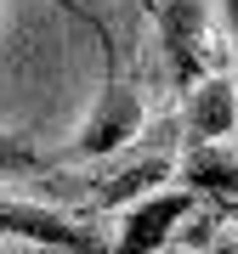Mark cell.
I'll list each match as a JSON object with an SVG mask.
<instances>
[{
  "mask_svg": "<svg viewBox=\"0 0 238 254\" xmlns=\"http://www.w3.org/2000/svg\"><path fill=\"white\" fill-rule=\"evenodd\" d=\"M91 28H97V40H102V91H97V108H91V119H85L80 141H74V158H108V153H119V147L142 130V102L125 85V73H119L114 34L102 23H91Z\"/></svg>",
  "mask_w": 238,
  "mask_h": 254,
  "instance_id": "obj_1",
  "label": "cell"
},
{
  "mask_svg": "<svg viewBox=\"0 0 238 254\" xmlns=\"http://www.w3.org/2000/svg\"><path fill=\"white\" fill-rule=\"evenodd\" d=\"M0 226L6 237H28L34 249H57V254H114V243H102L91 220H68L57 209H40V203H23L17 192L0 209Z\"/></svg>",
  "mask_w": 238,
  "mask_h": 254,
  "instance_id": "obj_2",
  "label": "cell"
},
{
  "mask_svg": "<svg viewBox=\"0 0 238 254\" xmlns=\"http://www.w3.org/2000/svg\"><path fill=\"white\" fill-rule=\"evenodd\" d=\"M159 28H165V51H170V68H176V79L187 85H204L210 79V68L216 63V46H210V34H204V17H199V0H165L159 6Z\"/></svg>",
  "mask_w": 238,
  "mask_h": 254,
  "instance_id": "obj_3",
  "label": "cell"
},
{
  "mask_svg": "<svg viewBox=\"0 0 238 254\" xmlns=\"http://www.w3.org/2000/svg\"><path fill=\"white\" fill-rule=\"evenodd\" d=\"M187 209H193L187 187H165V192H153V198H142L136 209H125V220H119L114 254H153L176 232V220H187Z\"/></svg>",
  "mask_w": 238,
  "mask_h": 254,
  "instance_id": "obj_4",
  "label": "cell"
},
{
  "mask_svg": "<svg viewBox=\"0 0 238 254\" xmlns=\"http://www.w3.org/2000/svg\"><path fill=\"white\" fill-rule=\"evenodd\" d=\"M176 175H182L187 192H204V198L238 203V153H233L227 141H193V147H182Z\"/></svg>",
  "mask_w": 238,
  "mask_h": 254,
  "instance_id": "obj_5",
  "label": "cell"
},
{
  "mask_svg": "<svg viewBox=\"0 0 238 254\" xmlns=\"http://www.w3.org/2000/svg\"><path fill=\"white\" fill-rule=\"evenodd\" d=\"M233 119H238V96H233L227 73H210L204 85H193V91H187V108H182L187 147H193V141H227Z\"/></svg>",
  "mask_w": 238,
  "mask_h": 254,
  "instance_id": "obj_6",
  "label": "cell"
},
{
  "mask_svg": "<svg viewBox=\"0 0 238 254\" xmlns=\"http://www.w3.org/2000/svg\"><path fill=\"white\" fill-rule=\"evenodd\" d=\"M170 175H176V164H170V158H136L130 170H114L108 181L97 187V209H136L142 198L165 192Z\"/></svg>",
  "mask_w": 238,
  "mask_h": 254,
  "instance_id": "obj_7",
  "label": "cell"
},
{
  "mask_svg": "<svg viewBox=\"0 0 238 254\" xmlns=\"http://www.w3.org/2000/svg\"><path fill=\"white\" fill-rule=\"evenodd\" d=\"M227 6V23H233V40H238V0H221Z\"/></svg>",
  "mask_w": 238,
  "mask_h": 254,
  "instance_id": "obj_8",
  "label": "cell"
},
{
  "mask_svg": "<svg viewBox=\"0 0 238 254\" xmlns=\"http://www.w3.org/2000/svg\"><path fill=\"white\" fill-rule=\"evenodd\" d=\"M216 254H238V237H233V243H221V249H216Z\"/></svg>",
  "mask_w": 238,
  "mask_h": 254,
  "instance_id": "obj_9",
  "label": "cell"
},
{
  "mask_svg": "<svg viewBox=\"0 0 238 254\" xmlns=\"http://www.w3.org/2000/svg\"><path fill=\"white\" fill-rule=\"evenodd\" d=\"M142 6H153V0H142ZM153 11H159V6H153Z\"/></svg>",
  "mask_w": 238,
  "mask_h": 254,
  "instance_id": "obj_10",
  "label": "cell"
}]
</instances>
